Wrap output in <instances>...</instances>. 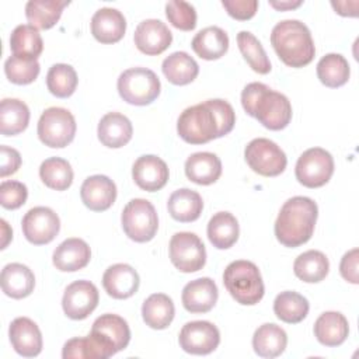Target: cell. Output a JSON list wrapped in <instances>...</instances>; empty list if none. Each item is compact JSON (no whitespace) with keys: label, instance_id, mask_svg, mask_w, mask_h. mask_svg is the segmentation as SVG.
<instances>
[{"label":"cell","instance_id":"obj_44","mask_svg":"<svg viewBox=\"0 0 359 359\" xmlns=\"http://www.w3.org/2000/svg\"><path fill=\"white\" fill-rule=\"evenodd\" d=\"M41 72V66L38 60H27L17 56H10L4 62V73L7 79L20 86H25L32 83Z\"/></svg>","mask_w":359,"mask_h":359},{"label":"cell","instance_id":"obj_28","mask_svg":"<svg viewBox=\"0 0 359 359\" xmlns=\"http://www.w3.org/2000/svg\"><path fill=\"white\" fill-rule=\"evenodd\" d=\"M287 345V335L283 328L273 323L259 325L252 335L254 352L261 358H276L282 355Z\"/></svg>","mask_w":359,"mask_h":359},{"label":"cell","instance_id":"obj_7","mask_svg":"<svg viewBox=\"0 0 359 359\" xmlns=\"http://www.w3.org/2000/svg\"><path fill=\"white\" fill-rule=\"evenodd\" d=\"M121 222L125 234L136 243L153 240L158 229V217L154 206L142 198H135L126 203Z\"/></svg>","mask_w":359,"mask_h":359},{"label":"cell","instance_id":"obj_49","mask_svg":"<svg viewBox=\"0 0 359 359\" xmlns=\"http://www.w3.org/2000/svg\"><path fill=\"white\" fill-rule=\"evenodd\" d=\"M358 259H359V250L352 248L351 251L345 252L341 264H339V272L341 276L353 285H358L359 275H358Z\"/></svg>","mask_w":359,"mask_h":359},{"label":"cell","instance_id":"obj_22","mask_svg":"<svg viewBox=\"0 0 359 359\" xmlns=\"http://www.w3.org/2000/svg\"><path fill=\"white\" fill-rule=\"evenodd\" d=\"M126 31L123 14L112 7L97 10L91 18V34L101 43L119 42Z\"/></svg>","mask_w":359,"mask_h":359},{"label":"cell","instance_id":"obj_42","mask_svg":"<svg viewBox=\"0 0 359 359\" xmlns=\"http://www.w3.org/2000/svg\"><path fill=\"white\" fill-rule=\"evenodd\" d=\"M237 45L243 57L254 72L259 74H268L271 72L269 57L261 42L251 32L240 31L237 34Z\"/></svg>","mask_w":359,"mask_h":359},{"label":"cell","instance_id":"obj_40","mask_svg":"<svg viewBox=\"0 0 359 359\" xmlns=\"http://www.w3.org/2000/svg\"><path fill=\"white\" fill-rule=\"evenodd\" d=\"M351 74L348 60L339 53H327L317 63V77L330 88H337L348 83Z\"/></svg>","mask_w":359,"mask_h":359},{"label":"cell","instance_id":"obj_34","mask_svg":"<svg viewBox=\"0 0 359 359\" xmlns=\"http://www.w3.org/2000/svg\"><path fill=\"white\" fill-rule=\"evenodd\" d=\"M161 70L171 84L185 86L198 77L199 66L196 60L187 52L178 50L168 55L163 60Z\"/></svg>","mask_w":359,"mask_h":359},{"label":"cell","instance_id":"obj_16","mask_svg":"<svg viewBox=\"0 0 359 359\" xmlns=\"http://www.w3.org/2000/svg\"><path fill=\"white\" fill-rule=\"evenodd\" d=\"M132 177L139 188L156 192L167 184L170 172L164 160L154 154H144L133 163Z\"/></svg>","mask_w":359,"mask_h":359},{"label":"cell","instance_id":"obj_24","mask_svg":"<svg viewBox=\"0 0 359 359\" xmlns=\"http://www.w3.org/2000/svg\"><path fill=\"white\" fill-rule=\"evenodd\" d=\"M97 135L100 142L111 149H119L129 143L133 135L132 122L119 112H108L98 122Z\"/></svg>","mask_w":359,"mask_h":359},{"label":"cell","instance_id":"obj_51","mask_svg":"<svg viewBox=\"0 0 359 359\" xmlns=\"http://www.w3.org/2000/svg\"><path fill=\"white\" fill-rule=\"evenodd\" d=\"M335 13L344 17H356L358 15V1H331Z\"/></svg>","mask_w":359,"mask_h":359},{"label":"cell","instance_id":"obj_36","mask_svg":"<svg viewBox=\"0 0 359 359\" xmlns=\"http://www.w3.org/2000/svg\"><path fill=\"white\" fill-rule=\"evenodd\" d=\"M66 6H69L66 0H29L25 4V17L29 25L49 29L59 21Z\"/></svg>","mask_w":359,"mask_h":359},{"label":"cell","instance_id":"obj_25","mask_svg":"<svg viewBox=\"0 0 359 359\" xmlns=\"http://www.w3.org/2000/svg\"><path fill=\"white\" fill-rule=\"evenodd\" d=\"M185 175L198 185H210L222 175V161L210 151H198L185 161Z\"/></svg>","mask_w":359,"mask_h":359},{"label":"cell","instance_id":"obj_6","mask_svg":"<svg viewBox=\"0 0 359 359\" xmlns=\"http://www.w3.org/2000/svg\"><path fill=\"white\" fill-rule=\"evenodd\" d=\"M116 87L125 102L143 107L151 104L160 95L161 83L153 70L132 67L119 74Z\"/></svg>","mask_w":359,"mask_h":359},{"label":"cell","instance_id":"obj_26","mask_svg":"<svg viewBox=\"0 0 359 359\" xmlns=\"http://www.w3.org/2000/svg\"><path fill=\"white\" fill-rule=\"evenodd\" d=\"M349 324L339 311H325L314 323V337L324 346H338L345 342Z\"/></svg>","mask_w":359,"mask_h":359},{"label":"cell","instance_id":"obj_27","mask_svg":"<svg viewBox=\"0 0 359 359\" xmlns=\"http://www.w3.org/2000/svg\"><path fill=\"white\" fill-rule=\"evenodd\" d=\"M35 286L32 271L20 262L7 264L1 269V289L11 299H24L29 296Z\"/></svg>","mask_w":359,"mask_h":359},{"label":"cell","instance_id":"obj_21","mask_svg":"<svg viewBox=\"0 0 359 359\" xmlns=\"http://www.w3.org/2000/svg\"><path fill=\"white\" fill-rule=\"evenodd\" d=\"M140 285L139 275L128 264H115L107 268L102 275V286L114 299H128L133 296Z\"/></svg>","mask_w":359,"mask_h":359},{"label":"cell","instance_id":"obj_52","mask_svg":"<svg viewBox=\"0 0 359 359\" xmlns=\"http://www.w3.org/2000/svg\"><path fill=\"white\" fill-rule=\"evenodd\" d=\"M302 0H280V1H275V0H271L269 1V6L273 7L275 10H279V11H283V10H293V8H297L302 6Z\"/></svg>","mask_w":359,"mask_h":359},{"label":"cell","instance_id":"obj_18","mask_svg":"<svg viewBox=\"0 0 359 359\" xmlns=\"http://www.w3.org/2000/svg\"><path fill=\"white\" fill-rule=\"evenodd\" d=\"M80 196L90 210L104 212L116 199V185L109 177L95 174L84 180L80 188Z\"/></svg>","mask_w":359,"mask_h":359},{"label":"cell","instance_id":"obj_45","mask_svg":"<svg viewBox=\"0 0 359 359\" xmlns=\"http://www.w3.org/2000/svg\"><path fill=\"white\" fill-rule=\"evenodd\" d=\"M165 15L170 24L181 31H192L196 27L195 7L187 1H168L165 4Z\"/></svg>","mask_w":359,"mask_h":359},{"label":"cell","instance_id":"obj_23","mask_svg":"<svg viewBox=\"0 0 359 359\" xmlns=\"http://www.w3.org/2000/svg\"><path fill=\"white\" fill-rule=\"evenodd\" d=\"M91 258L90 245L77 237L60 243L53 251V265L62 272H74L87 266Z\"/></svg>","mask_w":359,"mask_h":359},{"label":"cell","instance_id":"obj_4","mask_svg":"<svg viewBox=\"0 0 359 359\" xmlns=\"http://www.w3.org/2000/svg\"><path fill=\"white\" fill-rule=\"evenodd\" d=\"M223 283L230 296L243 306L257 304L265 293L258 266L245 259L230 262L223 272Z\"/></svg>","mask_w":359,"mask_h":359},{"label":"cell","instance_id":"obj_20","mask_svg":"<svg viewBox=\"0 0 359 359\" xmlns=\"http://www.w3.org/2000/svg\"><path fill=\"white\" fill-rule=\"evenodd\" d=\"M115 353L116 351L107 339L93 332L66 341L62 351L63 359H107Z\"/></svg>","mask_w":359,"mask_h":359},{"label":"cell","instance_id":"obj_35","mask_svg":"<svg viewBox=\"0 0 359 359\" xmlns=\"http://www.w3.org/2000/svg\"><path fill=\"white\" fill-rule=\"evenodd\" d=\"M238 222L230 212H217L208 223V238L219 250L230 248L238 240Z\"/></svg>","mask_w":359,"mask_h":359},{"label":"cell","instance_id":"obj_10","mask_svg":"<svg viewBox=\"0 0 359 359\" xmlns=\"http://www.w3.org/2000/svg\"><path fill=\"white\" fill-rule=\"evenodd\" d=\"M294 174L302 185L320 188L325 185L334 174V158L321 147L307 149L297 158Z\"/></svg>","mask_w":359,"mask_h":359},{"label":"cell","instance_id":"obj_33","mask_svg":"<svg viewBox=\"0 0 359 359\" xmlns=\"http://www.w3.org/2000/svg\"><path fill=\"white\" fill-rule=\"evenodd\" d=\"M175 316V307L170 296L164 293L150 294L142 306V317L146 325L153 330L167 328Z\"/></svg>","mask_w":359,"mask_h":359},{"label":"cell","instance_id":"obj_5","mask_svg":"<svg viewBox=\"0 0 359 359\" xmlns=\"http://www.w3.org/2000/svg\"><path fill=\"white\" fill-rule=\"evenodd\" d=\"M180 137L189 144H203L220 137V128L210 105L205 101L185 108L177 121Z\"/></svg>","mask_w":359,"mask_h":359},{"label":"cell","instance_id":"obj_13","mask_svg":"<svg viewBox=\"0 0 359 359\" xmlns=\"http://www.w3.org/2000/svg\"><path fill=\"white\" fill-rule=\"evenodd\" d=\"M180 346L192 355H208L220 344V332L210 321H189L178 335Z\"/></svg>","mask_w":359,"mask_h":359},{"label":"cell","instance_id":"obj_37","mask_svg":"<svg viewBox=\"0 0 359 359\" xmlns=\"http://www.w3.org/2000/svg\"><path fill=\"white\" fill-rule=\"evenodd\" d=\"M29 108L17 98H4L0 102V132L3 136H14L27 129Z\"/></svg>","mask_w":359,"mask_h":359},{"label":"cell","instance_id":"obj_47","mask_svg":"<svg viewBox=\"0 0 359 359\" xmlns=\"http://www.w3.org/2000/svg\"><path fill=\"white\" fill-rule=\"evenodd\" d=\"M206 102L210 105V108L213 109V112L216 115V119H217V123L220 128V137L230 133L236 123V114H234L233 107L227 101L220 100V98L208 100Z\"/></svg>","mask_w":359,"mask_h":359},{"label":"cell","instance_id":"obj_50","mask_svg":"<svg viewBox=\"0 0 359 359\" xmlns=\"http://www.w3.org/2000/svg\"><path fill=\"white\" fill-rule=\"evenodd\" d=\"M0 153H1L0 177L4 178L7 175H11V174L17 172L20 165H21V156H20V153L15 149L8 147L6 144H3L0 147Z\"/></svg>","mask_w":359,"mask_h":359},{"label":"cell","instance_id":"obj_9","mask_svg":"<svg viewBox=\"0 0 359 359\" xmlns=\"http://www.w3.org/2000/svg\"><path fill=\"white\" fill-rule=\"evenodd\" d=\"M244 157L250 168L264 177H276L286 168L285 151L272 140L265 137L252 139L244 150Z\"/></svg>","mask_w":359,"mask_h":359},{"label":"cell","instance_id":"obj_8","mask_svg":"<svg viewBox=\"0 0 359 359\" xmlns=\"http://www.w3.org/2000/svg\"><path fill=\"white\" fill-rule=\"evenodd\" d=\"M76 119L73 114L62 107H50L45 109L38 121L39 140L53 149L66 147L73 142L76 135Z\"/></svg>","mask_w":359,"mask_h":359},{"label":"cell","instance_id":"obj_19","mask_svg":"<svg viewBox=\"0 0 359 359\" xmlns=\"http://www.w3.org/2000/svg\"><path fill=\"white\" fill-rule=\"evenodd\" d=\"M219 297V290L213 279L199 278L188 282L182 289V306L189 313L210 311Z\"/></svg>","mask_w":359,"mask_h":359},{"label":"cell","instance_id":"obj_53","mask_svg":"<svg viewBox=\"0 0 359 359\" xmlns=\"http://www.w3.org/2000/svg\"><path fill=\"white\" fill-rule=\"evenodd\" d=\"M0 223H1V229H3V243H1V248H6L7 244H8V241L13 238V231H11V229L8 227V224H7V222H6L4 219H1Z\"/></svg>","mask_w":359,"mask_h":359},{"label":"cell","instance_id":"obj_38","mask_svg":"<svg viewBox=\"0 0 359 359\" xmlns=\"http://www.w3.org/2000/svg\"><path fill=\"white\" fill-rule=\"evenodd\" d=\"M293 271L300 280L306 283H317L328 275L330 262L324 252L309 250L294 259Z\"/></svg>","mask_w":359,"mask_h":359},{"label":"cell","instance_id":"obj_31","mask_svg":"<svg viewBox=\"0 0 359 359\" xmlns=\"http://www.w3.org/2000/svg\"><path fill=\"white\" fill-rule=\"evenodd\" d=\"M90 332L107 339L116 352L125 349L130 341V330L126 320L111 313L95 318Z\"/></svg>","mask_w":359,"mask_h":359},{"label":"cell","instance_id":"obj_15","mask_svg":"<svg viewBox=\"0 0 359 359\" xmlns=\"http://www.w3.org/2000/svg\"><path fill=\"white\" fill-rule=\"evenodd\" d=\"M133 41L136 48L149 56L163 53L172 42V34L168 27L156 18L143 20L135 29Z\"/></svg>","mask_w":359,"mask_h":359},{"label":"cell","instance_id":"obj_2","mask_svg":"<svg viewBox=\"0 0 359 359\" xmlns=\"http://www.w3.org/2000/svg\"><path fill=\"white\" fill-rule=\"evenodd\" d=\"M317 216L318 208L311 198L293 196L287 199L275 222L278 241L289 248L307 243L314 233Z\"/></svg>","mask_w":359,"mask_h":359},{"label":"cell","instance_id":"obj_12","mask_svg":"<svg viewBox=\"0 0 359 359\" xmlns=\"http://www.w3.org/2000/svg\"><path fill=\"white\" fill-rule=\"evenodd\" d=\"M25 238L35 245L50 243L60 230L59 216L46 206H35L29 209L21 222Z\"/></svg>","mask_w":359,"mask_h":359},{"label":"cell","instance_id":"obj_14","mask_svg":"<svg viewBox=\"0 0 359 359\" xmlns=\"http://www.w3.org/2000/svg\"><path fill=\"white\" fill-rule=\"evenodd\" d=\"M98 300V289L93 282L76 280L65 289L62 307L69 318L84 320L95 310Z\"/></svg>","mask_w":359,"mask_h":359},{"label":"cell","instance_id":"obj_46","mask_svg":"<svg viewBox=\"0 0 359 359\" xmlns=\"http://www.w3.org/2000/svg\"><path fill=\"white\" fill-rule=\"evenodd\" d=\"M28 198V189L25 184L20 181H3L0 184V203L4 209H18Z\"/></svg>","mask_w":359,"mask_h":359},{"label":"cell","instance_id":"obj_3","mask_svg":"<svg viewBox=\"0 0 359 359\" xmlns=\"http://www.w3.org/2000/svg\"><path fill=\"white\" fill-rule=\"evenodd\" d=\"M271 43L278 57L290 67L307 66L316 55L310 29L299 20H283L271 32Z\"/></svg>","mask_w":359,"mask_h":359},{"label":"cell","instance_id":"obj_29","mask_svg":"<svg viewBox=\"0 0 359 359\" xmlns=\"http://www.w3.org/2000/svg\"><path fill=\"white\" fill-rule=\"evenodd\" d=\"M191 46L201 59L216 60L227 52L229 36L220 27H206L194 36Z\"/></svg>","mask_w":359,"mask_h":359},{"label":"cell","instance_id":"obj_17","mask_svg":"<svg viewBox=\"0 0 359 359\" xmlns=\"http://www.w3.org/2000/svg\"><path fill=\"white\" fill-rule=\"evenodd\" d=\"M8 338L14 351L25 358L38 356L42 351V334L39 327L28 317H17L8 328Z\"/></svg>","mask_w":359,"mask_h":359},{"label":"cell","instance_id":"obj_30","mask_svg":"<svg viewBox=\"0 0 359 359\" xmlns=\"http://www.w3.org/2000/svg\"><path fill=\"white\" fill-rule=\"evenodd\" d=\"M167 208L174 220L189 223L199 219L203 209V201L196 191L181 188L170 195Z\"/></svg>","mask_w":359,"mask_h":359},{"label":"cell","instance_id":"obj_48","mask_svg":"<svg viewBox=\"0 0 359 359\" xmlns=\"http://www.w3.org/2000/svg\"><path fill=\"white\" fill-rule=\"evenodd\" d=\"M222 6L227 14L238 21H247L252 18L258 10L257 0H223Z\"/></svg>","mask_w":359,"mask_h":359},{"label":"cell","instance_id":"obj_11","mask_svg":"<svg viewBox=\"0 0 359 359\" xmlns=\"http://www.w3.org/2000/svg\"><path fill=\"white\" fill-rule=\"evenodd\" d=\"M168 251L172 265L180 272L191 273L205 266L206 250L202 240L195 233H175L170 240Z\"/></svg>","mask_w":359,"mask_h":359},{"label":"cell","instance_id":"obj_1","mask_svg":"<svg viewBox=\"0 0 359 359\" xmlns=\"http://www.w3.org/2000/svg\"><path fill=\"white\" fill-rule=\"evenodd\" d=\"M244 111L258 119L269 130L285 129L292 119V105L282 93L271 90L264 83H250L241 93Z\"/></svg>","mask_w":359,"mask_h":359},{"label":"cell","instance_id":"obj_32","mask_svg":"<svg viewBox=\"0 0 359 359\" xmlns=\"http://www.w3.org/2000/svg\"><path fill=\"white\" fill-rule=\"evenodd\" d=\"M10 49L13 56L36 60L43 50V41L38 28L29 24L17 25L10 35Z\"/></svg>","mask_w":359,"mask_h":359},{"label":"cell","instance_id":"obj_43","mask_svg":"<svg viewBox=\"0 0 359 359\" xmlns=\"http://www.w3.org/2000/svg\"><path fill=\"white\" fill-rule=\"evenodd\" d=\"M79 79L76 70L66 63L53 65L46 74V86L50 94L57 98L70 97L77 87Z\"/></svg>","mask_w":359,"mask_h":359},{"label":"cell","instance_id":"obj_39","mask_svg":"<svg viewBox=\"0 0 359 359\" xmlns=\"http://www.w3.org/2000/svg\"><path fill=\"white\" fill-rule=\"evenodd\" d=\"M309 302L307 299L293 290L280 292L273 300V313L275 316L287 324H297L306 318L309 314Z\"/></svg>","mask_w":359,"mask_h":359},{"label":"cell","instance_id":"obj_41","mask_svg":"<svg viewBox=\"0 0 359 359\" xmlns=\"http://www.w3.org/2000/svg\"><path fill=\"white\" fill-rule=\"evenodd\" d=\"M42 182L55 191H65L73 182V170L67 160L62 157H49L39 167Z\"/></svg>","mask_w":359,"mask_h":359}]
</instances>
